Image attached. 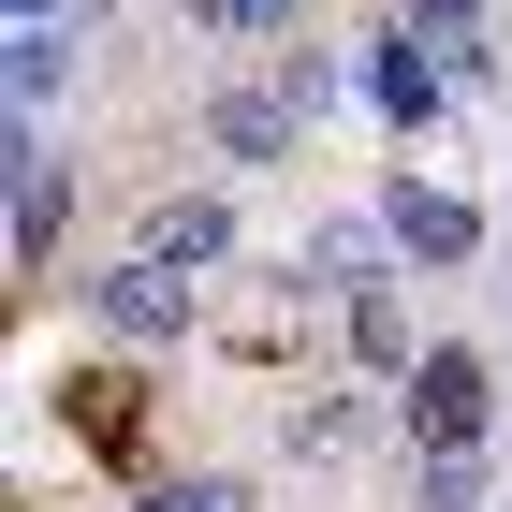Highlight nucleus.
Segmentation results:
<instances>
[{"mask_svg": "<svg viewBox=\"0 0 512 512\" xmlns=\"http://www.w3.org/2000/svg\"><path fill=\"white\" fill-rule=\"evenodd\" d=\"M395 30L425 44V59H439V74H454V88H483V74H498V44H483V15H469V0H410Z\"/></svg>", "mask_w": 512, "mask_h": 512, "instance_id": "8", "label": "nucleus"}, {"mask_svg": "<svg viewBox=\"0 0 512 512\" xmlns=\"http://www.w3.org/2000/svg\"><path fill=\"white\" fill-rule=\"evenodd\" d=\"M381 235L410 249V264H469V249H483V220H469L454 191H410V176H395V191H381Z\"/></svg>", "mask_w": 512, "mask_h": 512, "instance_id": "6", "label": "nucleus"}, {"mask_svg": "<svg viewBox=\"0 0 512 512\" xmlns=\"http://www.w3.org/2000/svg\"><path fill=\"white\" fill-rule=\"evenodd\" d=\"M410 512H483V454H410Z\"/></svg>", "mask_w": 512, "mask_h": 512, "instance_id": "12", "label": "nucleus"}, {"mask_svg": "<svg viewBox=\"0 0 512 512\" xmlns=\"http://www.w3.org/2000/svg\"><path fill=\"white\" fill-rule=\"evenodd\" d=\"M59 425H74L88 454H132V439H147V381H132V366H74V381H59Z\"/></svg>", "mask_w": 512, "mask_h": 512, "instance_id": "5", "label": "nucleus"}, {"mask_svg": "<svg viewBox=\"0 0 512 512\" xmlns=\"http://www.w3.org/2000/svg\"><path fill=\"white\" fill-rule=\"evenodd\" d=\"M176 15H191L205 44H278L293 30V0H176Z\"/></svg>", "mask_w": 512, "mask_h": 512, "instance_id": "10", "label": "nucleus"}, {"mask_svg": "<svg viewBox=\"0 0 512 512\" xmlns=\"http://www.w3.org/2000/svg\"><path fill=\"white\" fill-rule=\"evenodd\" d=\"M132 512H249V483H220V469H191V483H147Z\"/></svg>", "mask_w": 512, "mask_h": 512, "instance_id": "14", "label": "nucleus"}, {"mask_svg": "<svg viewBox=\"0 0 512 512\" xmlns=\"http://www.w3.org/2000/svg\"><path fill=\"white\" fill-rule=\"evenodd\" d=\"M88 308L118 322V337H147V352H161V337H191V278L132 249V264H103V278H88Z\"/></svg>", "mask_w": 512, "mask_h": 512, "instance_id": "3", "label": "nucleus"}, {"mask_svg": "<svg viewBox=\"0 0 512 512\" xmlns=\"http://www.w3.org/2000/svg\"><path fill=\"white\" fill-rule=\"evenodd\" d=\"M366 88H381V118H395V132H425V118H439V88H454V74H439V59H425L410 30H381V59H366Z\"/></svg>", "mask_w": 512, "mask_h": 512, "instance_id": "9", "label": "nucleus"}, {"mask_svg": "<svg viewBox=\"0 0 512 512\" xmlns=\"http://www.w3.org/2000/svg\"><path fill=\"white\" fill-rule=\"evenodd\" d=\"M0 161H15V278H44L59 205H74V191H59V161H44V132H30V118H15V147H0Z\"/></svg>", "mask_w": 512, "mask_h": 512, "instance_id": "7", "label": "nucleus"}, {"mask_svg": "<svg viewBox=\"0 0 512 512\" xmlns=\"http://www.w3.org/2000/svg\"><path fill=\"white\" fill-rule=\"evenodd\" d=\"M308 103H322V59H293V74H264V88H220V103H205V147L220 161H293Z\"/></svg>", "mask_w": 512, "mask_h": 512, "instance_id": "1", "label": "nucleus"}, {"mask_svg": "<svg viewBox=\"0 0 512 512\" xmlns=\"http://www.w3.org/2000/svg\"><path fill=\"white\" fill-rule=\"evenodd\" d=\"M59 74H74V44L59 30H15V118L44 132V103H59Z\"/></svg>", "mask_w": 512, "mask_h": 512, "instance_id": "11", "label": "nucleus"}, {"mask_svg": "<svg viewBox=\"0 0 512 512\" xmlns=\"http://www.w3.org/2000/svg\"><path fill=\"white\" fill-rule=\"evenodd\" d=\"M352 352H366V366H425V352H410V322H395V293H381V278L352 293Z\"/></svg>", "mask_w": 512, "mask_h": 512, "instance_id": "13", "label": "nucleus"}, {"mask_svg": "<svg viewBox=\"0 0 512 512\" xmlns=\"http://www.w3.org/2000/svg\"><path fill=\"white\" fill-rule=\"evenodd\" d=\"M147 264H176V278L235 264V205H220V191H161L147 205Z\"/></svg>", "mask_w": 512, "mask_h": 512, "instance_id": "4", "label": "nucleus"}, {"mask_svg": "<svg viewBox=\"0 0 512 512\" xmlns=\"http://www.w3.org/2000/svg\"><path fill=\"white\" fill-rule=\"evenodd\" d=\"M483 410H498V395H483V352L439 337V352L410 366V439H425V454H483Z\"/></svg>", "mask_w": 512, "mask_h": 512, "instance_id": "2", "label": "nucleus"}]
</instances>
